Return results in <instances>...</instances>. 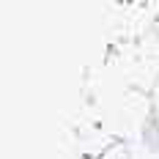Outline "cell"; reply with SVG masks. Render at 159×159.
Returning a JSON list of instances; mask_svg holds the SVG:
<instances>
[{
	"mask_svg": "<svg viewBox=\"0 0 159 159\" xmlns=\"http://www.w3.org/2000/svg\"><path fill=\"white\" fill-rule=\"evenodd\" d=\"M151 112H154V126L159 129V77L151 88Z\"/></svg>",
	"mask_w": 159,
	"mask_h": 159,
	"instance_id": "obj_1",
	"label": "cell"
}]
</instances>
